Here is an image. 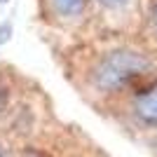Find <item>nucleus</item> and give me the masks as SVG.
<instances>
[{
  "label": "nucleus",
  "instance_id": "1",
  "mask_svg": "<svg viewBox=\"0 0 157 157\" xmlns=\"http://www.w3.org/2000/svg\"><path fill=\"white\" fill-rule=\"evenodd\" d=\"M152 71V61L136 49H113L92 68V85L103 94L122 92Z\"/></svg>",
  "mask_w": 157,
  "mask_h": 157
},
{
  "label": "nucleus",
  "instance_id": "2",
  "mask_svg": "<svg viewBox=\"0 0 157 157\" xmlns=\"http://www.w3.org/2000/svg\"><path fill=\"white\" fill-rule=\"evenodd\" d=\"M134 115L141 124L157 129V80H152L150 85H145L143 89H138L134 96Z\"/></svg>",
  "mask_w": 157,
  "mask_h": 157
},
{
  "label": "nucleus",
  "instance_id": "3",
  "mask_svg": "<svg viewBox=\"0 0 157 157\" xmlns=\"http://www.w3.org/2000/svg\"><path fill=\"white\" fill-rule=\"evenodd\" d=\"M47 5L61 19H78L87 10L89 0H47Z\"/></svg>",
  "mask_w": 157,
  "mask_h": 157
},
{
  "label": "nucleus",
  "instance_id": "4",
  "mask_svg": "<svg viewBox=\"0 0 157 157\" xmlns=\"http://www.w3.org/2000/svg\"><path fill=\"white\" fill-rule=\"evenodd\" d=\"M7 108H10V87L0 80V117L7 113Z\"/></svg>",
  "mask_w": 157,
  "mask_h": 157
},
{
  "label": "nucleus",
  "instance_id": "5",
  "mask_svg": "<svg viewBox=\"0 0 157 157\" xmlns=\"http://www.w3.org/2000/svg\"><path fill=\"white\" fill-rule=\"evenodd\" d=\"M19 157H52L47 150H42V148H35V145H26L24 150L19 152Z\"/></svg>",
  "mask_w": 157,
  "mask_h": 157
},
{
  "label": "nucleus",
  "instance_id": "6",
  "mask_svg": "<svg viewBox=\"0 0 157 157\" xmlns=\"http://www.w3.org/2000/svg\"><path fill=\"white\" fill-rule=\"evenodd\" d=\"M10 38H12V24H10V21H2V24H0V47L5 45V42H10Z\"/></svg>",
  "mask_w": 157,
  "mask_h": 157
},
{
  "label": "nucleus",
  "instance_id": "7",
  "mask_svg": "<svg viewBox=\"0 0 157 157\" xmlns=\"http://www.w3.org/2000/svg\"><path fill=\"white\" fill-rule=\"evenodd\" d=\"M103 7H108V10H122V7H127L131 2V0H98Z\"/></svg>",
  "mask_w": 157,
  "mask_h": 157
},
{
  "label": "nucleus",
  "instance_id": "8",
  "mask_svg": "<svg viewBox=\"0 0 157 157\" xmlns=\"http://www.w3.org/2000/svg\"><path fill=\"white\" fill-rule=\"evenodd\" d=\"M152 24L157 28V0H152Z\"/></svg>",
  "mask_w": 157,
  "mask_h": 157
},
{
  "label": "nucleus",
  "instance_id": "9",
  "mask_svg": "<svg viewBox=\"0 0 157 157\" xmlns=\"http://www.w3.org/2000/svg\"><path fill=\"white\" fill-rule=\"evenodd\" d=\"M150 148H152V150L157 152V136H155V138H152V141H150Z\"/></svg>",
  "mask_w": 157,
  "mask_h": 157
},
{
  "label": "nucleus",
  "instance_id": "10",
  "mask_svg": "<svg viewBox=\"0 0 157 157\" xmlns=\"http://www.w3.org/2000/svg\"><path fill=\"white\" fill-rule=\"evenodd\" d=\"M0 157H10V155H7V150L2 148V145H0Z\"/></svg>",
  "mask_w": 157,
  "mask_h": 157
},
{
  "label": "nucleus",
  "instance_id": "11",
  "mask_svg": "<svg viewBox=\"0 0 157 157\" xmlns=\"http://www.w3.org/2000/svg\"><path fill=\"white\" fill-rule=\"evenodd\" d=\"M5 2H7V0H0V5H5Z\"/></svg>",
  "mask_w": 157,
  "mask_h": 157
}]
</instances>
